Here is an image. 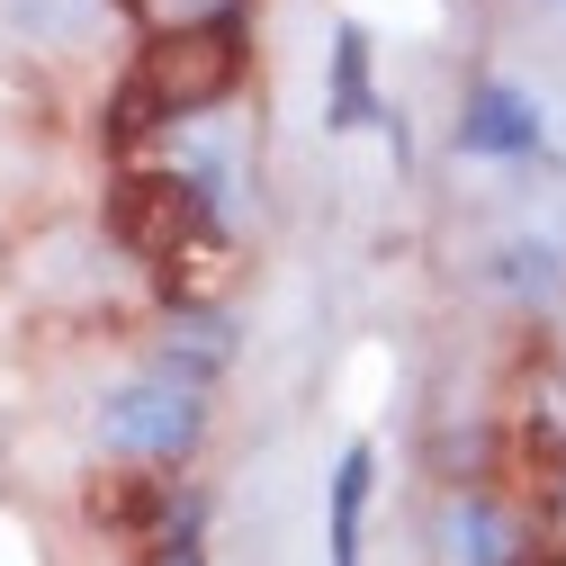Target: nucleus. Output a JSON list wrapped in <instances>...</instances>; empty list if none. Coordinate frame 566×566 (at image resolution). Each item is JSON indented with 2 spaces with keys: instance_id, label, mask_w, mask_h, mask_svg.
Returning a JSON list of instances; mask_svg holds the SVG:
<instances>
[{
  "instance_id": "f257e3e1",
  "label": "nucleus",
  "mask_w": 566,
  "mask_h": 566,
  "mask_svg": "<svg viewBox=\"0 0 566 566\" xmlns=\"http://www.w3.org/2000/svg\"><path fill=\"white\" fill-rule=\"evenodd\" d=\"M243 82V28H171V36H145L135 73L117 91V126H154V117H198L234 99Z\"/></svg>"
},
{
  "instance_id": "7ed1b4c3",
  "label": "nucleus",
  "mask_w": 566,
  "mask_h": 566,
  "mask_svg": "<svg viewBox=\"0 0 566 566\" xmlns=\"http://www.w3.org/2000/svg\"><path fill=\"white\" fill-rule=\"evenodd\" d=\"M198 422H207V405H198L189 378H145V387H117V396L99 405V441H108L117 459H135V468L163 476L171 459L198 450Z\"/></svg>"
},
{
  "instance_id": "39448f33",
  "label": "nucleus",
  "mask_w": 566,
  "mask_h": 566,
  "mask_svg": "<svg viewBox=\"0 0 566 566\" xmlns=\"http://www.w3.org/2000/svg\"><path fill=\"white\" fill-rule=\"evenodd\" d=\"M369 485H378V450H369V441H350L342 468H333V504H324L333 566H360V539H369Z\"/></svg>"
},
{
  "instance_id": "f03ea898",
  "label": "nucleus",
  "mask_w": 566,
  "mask_h": 566,
  "mask_svg": "<svg viewBox=\"0 0 566 566\" xmlns=\"http://www.w3.org/2000/svg\"><path fill=\"white\" fill-rule=\"evenodd\" d=\"M108 234L163 270V261H180L198 234H217V207H207V189L180 180V171H117V189H108Z\"/></svg>"
},
{
  "instance_id": "6e6552de",
  "label": "nucleus",
  "mask_w": 566,
  "mask_h": 566,
  "mask_svg": "<svg viewBox=\"0 0 566 566\" xmlns=\"http://www.w3.org/2000/svg\"><path fill=\"white\" fill-rule=\"evenodd\" d=\"M10 19H19V36H45V45H73V36H91V19H99V0H10Z\"/></svg>"
},
{
  "instance_id": "20e7f679",
  "label": "nucleus",
  "mask_w": 566,
  "mask_h": 566,
  "mask_svg": "<svg viewBox=\"0 0 566 566\" xmlns=\"http://www.w3.org/2000/svg\"><path fill=\"white\" fill-rule=\"evenodd\" d=\"M459 154L531 163V154H539V108H531V91H513V82H476L468 108H459Z\"/></svg>"
},
{
  "instance_id": "0eeeda50",
  "label": "nucleus",
  "mask_w": 566,
  "mask_h": 566,
  "mask_svg": "<svg viewBox=\"0 0 566 566\" xmlns=\"http://www.w3.org/2000/svg\"><path fill=\"white\" fill-rule=\"evenodd\" d=\"M378 91H369V28H333V126H369Z\"/></svg>"
},
{
  "instance_id": "9b49d317",
  "label": "nucleus",
  "mask_w": 566,
  "mask_h": 566,
  "mask_svg": "<svg viewBox=\"0 0 566 566\" xmlns=\"http://www.w3.org/2000/svg\"><path fill=\"white\" fill-rule=\"evenodd\" d=\"M154 566H207V548H198V531H189V522H180V531H171V539H163V557H154Z\"/></svg>"
},
{
  "instance_id": "9d476101",
  "label": "nucleus",
  "mask_w": 566,
  "mask_h": 566,
  "mask_svg": "<svg viewBox=\"0 0 566 566\" xmlns=\"http://www.w3.org/2000/svg\"><path fill=\"white\" fill-rule=\"evenodd\" d=\"M135 10H145L154 36H171V28H234V0H135Z\"/></svg>"
},
{
  "instance_id": "423d86ee",
  "label": "nucleus",
  "mask_w": 566,
  "mask_h": 566,
  "mask_svg": "<svg viewBox=\"0 0 566 566\" xmlns=\"http://www.w3.org/2000/svg\"><path fill=\"white\" fill-rule=\"evenodd\" d=\"M91 522H108L117 539L154 531V522H163V476H154V468H108V476H91Z\"/></svg>"
},
{
  "instance_id": "1a4fd4ad",
  "label": "nucleus",
  "mask_w": 566,
  "mask_h": 566,
  "mask_svg": "<svg viewBox=\"0 0 566 566\" xmlns=\"http://www.w3.org/2000/svg\"><path fill=\"white\" fill-rule=\"evenodd\" d=\"M522 539H513V513L504 504H468V566H513Z\"/></svg>"
}]
</instances>
